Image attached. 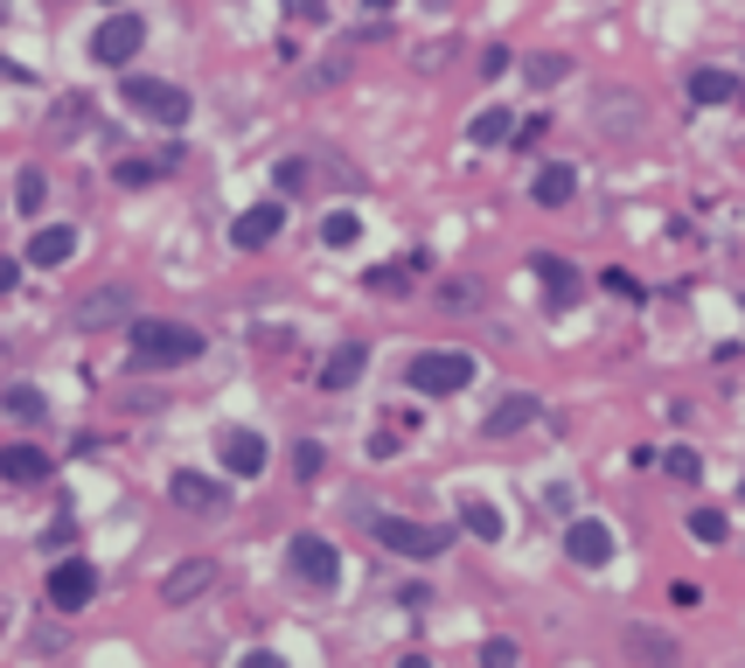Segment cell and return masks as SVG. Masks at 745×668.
Here are the masks:
<instances>
[{
    "label": "cell",
    "instance_id": "cell-1",
    "mask_svg": "<svg viewBox=\"0 0 745 668\" xmlns=\"http://www.w3.org/2000/svg\"><path fill=\"white\" fill-rule=\"evenodd\" d=\"M202 348L210 342H202V327H189V321H133V334H125L133 370H182Z\"/></svg>",
    "mask_w": 745,
    "mask_h": 668
},
{
    "label": "cell",
    "instance_id": "cell-2",
    "mask_svg": "<svg viewBox=\"0 0 745 668\" xmlns=\"http://www.w3.org/2000/svg\"><path fill=\"white\" fill-rule=\"evenodd\" d=\"M411 391L419 397H460L474 383V355H460V348H425V355H411Z\"/></svg>",
    "mask_w": 745,
    "mask_h": 668
},
{
    "label": "cell",
    "instance_id": "cell-3",
    "mask_svg": "<svg viewBox=\"0 0 745 668\" xmlns=\"http://www.w3.org/2000/svg\"><path fill=\"white\" fill-rule=\"evenodd\" d=\"M119 98H125V112H140V119H153V125H182V119H189V91L168 84V77H125Z\"/></svg>",
    "mask_w": 745,
    "mask_h": 668
},
{
    "label": "cell",
    "instance_id": "cell-4",
    "mask_svg": "<svg viewBox=\"0 0 745 668\" xmlns=\"http://www.w3.org/2000/svg\"><path fill=\"white\" fill-rule=\"evenodd\" d=\"M370 529H376V544L391 550V557H411V564L446 557V544H453V536H446L440 523H411V516H376Z\"/></svg>",
    "mask_w": 745,
    "mask_h": 668
},
{
    "label": "cell",
    "instance_id": "cell-5",
    "mask_svg": "<svg viewBox=\"0 0 745 668\" xmlns=\"http://www.w3.org/2000/svg\"><path fill=\"white\" fill-rule=\"evenodd\" d=\"M286 564H293L300 585H314V593H335V585H342V550L328 544V536H314V529H300L286 544Z\"/></svg>",
    "mask_w": 745,
    "mask_h": 668
},
{
    "label": "cell",
    "instance_id": "cell-6",
    "mask_svg": "<svg viewBox=\"0 0 745 668\" xmlns=\"http://www.w3.org/2000/svg\"><path fill=\"white\" fill-rule=\"evenodd\" d=\"M593 125L606 140H634L641 125H648V98L627 91V84H606V91H593Z\"/></svg>",
    "mask_w": 745,
    "mask_h": 668
},
{
    "label": "cell",
    "instance_id": "cell-7",
    "mask_svg": "<svg viewBox=\"0 0 745 668\" xmlns=\"http://www.w3.org/2000/svg\"><path fill=\"white\" fill-rule=\"evenodd\" d=\"M70 321L84 327V334H105V327H133V286H119V279H112V286H91L84 300L70 306Z\"/></svg>",
    "mask_w": 745,
    "mask_h": 668
},
{
    "label": "cell",
    "instance_id": "cell-8",
    "mask_svg": "<svg viewBox=\"0 0 745 668\" xmlns=\"http://www.w3.org/2000/svg\"><path fill=\"white\" fill-rule=\"evenodd\" d=\"M168 502L189 508V516H223V508H230V487L210 480V474H195V467H182V474H168Z\"/></svg>",
    "mask_w": 745,
    "mask_h": 668
},
{
    "label": "cell",
    "instance_id": "cell-9",
    "mask_svg": "<svg viewBox=\"0 0 745 668\" xmlns=\"http://www.w3.org/2000/svg\"><path fill=\"white\" fill-rule=\"evenodd\" d=\"M140 42H147V21L140 14H112V21H98V36H91V63H133Z\"/></svg>",
    "mask_w": 745,
    "mask_h": 668
},
{
    "label": "cell",
    "instance_id": "cell-10",
    "mask_svg": "<svg viewBox=\"0 0 745 668\" xmlns=\"http://www.w3.org/2000/svg\"><path fill=\"white\" fill-rule=\"evenodd\" d=\"M91 599H98V571L84 557H63L57 571H49V606H57V613H84Z\"/></svg>",
    "mask_w": 745,
    "mask_h": 668
},
{
    "label": "cell",
    "instance_id": "cell-11",
    "mask_svg": "<svg viewBox=\"0 0 745 668\" xmlns=\"http://www.w3.org/2000/svg\"><path fill=\"white\" fill-rule=\"evenodd\" d=\"M564 557H572L578 571H600V564H613V529L600 516H578L572 529H564Z\"/></svg>",
    "mask_w": 745,
    "mask_h": 668
},
{
    "label": "cell",
    "instance_id": "cell-12",
    "mask_svg": "<svg viewBox=\"0 0 745 668\" xmlns=\"http://www.w3.org/2000/svg\"><path fill=\"white\" fill-rule=\"evenodd\" d=\"M210 585H217V557H182V564L161 578V599H168V606H195Z\"/></svg>",
    "mask_w": 745,
    "mask_h": 668
},
{
    "label": "cell",
    "instance_id": "cell-13",
    "mask_svg": "<svg viewBox=\"0 0 745 668\" xmlns=\"http://www.w3.org/2000/svg\"><path fill=\"white\" fill-rule=\"evenodd\" d=\"M279 230H286V202H259V210L238 216V230H230V237H238V251H265Z\"/></svg>",
    "mask_w": 745,
    "mask_h": 668
},
{
    "label": "cell",
    "instance_id": "cell-14",
    "mask_svg": "<svg viewBox=\"0 0 745 668\" xmlns=\"http://www.w3.org/2000/svg\"><path fill=\"white\" fill-rule=\"evenodd\" d=\"M70 259H77V230H70V223H42L36 237H29V265L57 272V265H70Z\"/></svg>",
    "mask_w": 745,
    "mask_h": 668
},
{
    "label": "cell",
    "instance_id": "cell-15",
    "mask_svg": "<svg viewBox=\"0 0 745 668\" xmlns=\"http://www.w3.org/2000/svg\"><path fill=\"white\" fill-rule=\"evenodd\" d=\"M223 467L238 474V480L265 474V439H259V432H244V425H230V432H223Z\"/></svg>",
    "mask_w": 745,
    "mask_h": 668
},
{
    "label": "cell",
    "instance_id": "cell-16",
    "mask_svg": "<svg viewBox=\"0 0 745 668\" xmlns=\"http://www.w3.org/2000/svg\"><path fill=\"white\" fill-rule=\"evenodd\" d=\"M49 459L42 446H0V480H14V487H36V480H49Z\"/></svg>",
    "mask_w": 745,
    "mask_h": 668
},
{
    "label": "cell",
    "instance_id": "cell-17",
    "mask_svg": "<svg viewBox=\"0 0 745 668\" xmlns=\"http://www.w3.org/2000/svg\"><path fill=\"white\" fill-rule=\"evenodd\" d=\"M530 418H536V397H530V391H509V397L481 418V432H487V439H509V432H523Z\"/></svg>",
    "mask_w": 745,
    "mask_h": 668
},
{
    "label": "cell",
    "instance_id": "cell-18",
    "mask_svg": "<svg viewBox=\"0 0 745 668\" xmlns=\"http://www.w3.org/2000/svg\"><path fill=\"white\" fill-rule=\"evenodd\" d=\"M530 195H536V210H564V202H572L578 195V174L572 168H536V182H530Z\"/></svg>",
    "mask_w": 745,
    "mask_h": 668
},
{
    "label": "cell",
    "instance_id": "cell-19",
    "mask_svg": "<svg viewBox=\"0 0 745 668\" xmlns=\"http://www.w3.org/2000/svg\"><path fill=\"white\" fill-rule=\"evenodd\" d=\"M467 140H474V146H502V140H516V112H509V105H481V112L467 119Z\"/></svg>",
    "mask_w": 745,
    "mask_h": 668
},
{
    "label": "cell",
    "instance_id": "cell-20",
    "mask_svg": "<svg viewBox=\"0 0 745 668\" xmlns=\"http://www.w3.org/2000/svg\"><path fill=\"white\" fill-rule=\"evenodd\" d=\"M363 363H370V348H363V342H342L335 355H328L321 383H328V391H355V376H363Z\"/></svg>",
    "mask_w": 745,
    "mask_h": 668
},
{
    "label": "cell",
    "instance_id": "cell-21",
    "mask_svg": "<svg viewBox=\"0 0 745 668\" xmlns=\"http://www.w3.org/2000/svg\"><path fill=\"white\" fill-rule=\"evenodd\" d=\"M460 523H467V536H481V544H502V529H509V523H502V508H495V502H481V495H474V502H460Z\"/></svg>",
    "mask_w": 745,
    "mask_h": 668
},
{
    "label": "cell",
    "instance_id": "cell-22",
    "mask_svg": "<svg viewBox=\"0 0 745 668\" xmlns=\"http://www.w3.org/2000/svg\"><path fill=\"white\" fill-rule=\"evenodd\" d=\"M321 244L328 251H355V244H363V216H355V210H328L321 216Z\"/></svg>",
    "mask_w": 745,
    "mask_h": 668
},
{
    "label": "cell",
    "instance_id": "cell-23",
    "mask_svg": "<svg viewBox=\"0 0 745 668\" xmlns=\"http://www.w3.org/2000/svg\"><path fill=\"white\" fill-rule=\"evenodd\" d=\"M536 279L551 286V306H572L578 300V272L564 265V259H536Z\"/></svg>",
    "mask_w": 745,
    "mask_h": 668
},
{
    "label": "cell",
    "instance_id": "cell-24",
    "mask_svg": "<svg viewBox=\"0 0 745 668\" xmlns=\"http://www.w3.org/2000/svg\"><path fill=\"white\" fill-rule=\"evenodd\" d=\"M523 77H530V91H551V84H564V77H572V57L544 49V57H530V63H523Z\"/></svg>",
    "mask_w": 745,
    "mask_h": 668
},
{
    "label": "cell",
    "instance_id": "cell-25",
    "mask_svg": "<svg viewBox=\"0 0 745 668\" xmlns=\"http://www.w3.org/2000/svg\"><path fill=\"white\" fill-rule=\"evenodd\" d=\"M738 84H732V70H689V98L697 105H725Z\"/></svg>",
    "mask_w": 745,
    "mask_h": 668
},
{
    "label": "cell",
    "instance_id": "cell-26",
    "mask_svg": "<svg viewBox=\"0 0 745 668\" xmlns=\"http://www.w3.org/2000/svg\"><path fill=\"white\" fill-rule=\"evenodd\" d=\"M42 202H49L42 168H21V174H14V210H21V216H42Z\"/></svg>",
    "mask_w": 745,
    "mask_h": 668
},
{
    "label": "cell",
    "instance_id": "cell-27",
    "mask_svg": "<svg viewBox=\"0 0 745 668\" xmlns=\"http://www.w3.org/2000/svg\"><path fill=\"white\" fill-rule=\"evenodd\" d=\"M84 125H91V98H63L57 119H49V133H57V140H77Z\"/></svg>",
    "mask_w": 745,
    "mask_h": 668
},
{
    "label": "cell",
    "instance_id": "cell-28",
    "mask_svg": "<svg viewBox=\"0 0 745 668\" xmlns=\"http://www.w3.org/2000/svg\"><path fill=\"white\" fill-rule=\"evenodd\" d=\"M0 404H8V418H21V425H42V391H36V383H14V391L8 397H0Z\"/></svg>",
    "mask_w": 745,
    "mask_h": 668
},
{
    "label": "cell",
    "instance_id": "cell-29",
    "mask_svg": "<svg viewBox=\"0 0 745 668\" xmlns=\"http://www.w3.org/2000/svg\"><path fill=\"white\" fill-rule=\"evenodd\" d=\"M689 536H697V544H725V536H732L725 508H689Z\"/></svg>",
    "mask_w": 745,
    "mask_h": 668
},
{
    "label": "cell",
    "instance_id": "cell-30",
    "mask_svg": "<svg viewBox=\"0 0 745 668\" xmlns=\"http://www.w3.org/2000/svg\"><path fill=\"white\" fill-rule=\"evenodd\" d=\"M627 648H634L641 661H676V640H670V634H648V627H634Z\"/></svg>",
    "mask_w": 745,
    "mask_h": 668
},
{
    "label": "cell",
    "instance_id": "cell-31",
    "mask_svg": "<svg viewBox=\"0 0 745 668\" xmlns=\"http://www.w3.org/2000/svg\"><path fill=\"white\" fill-rule=\"evenodd\" d=\"M153 174H161V161H140V153H125V161L112 168V182H119V189H147Z\"/></svg>",
    "mask_w": 745,
    "mask_h": 668
},
{
    "label": "cell",
    "instance_id": "cell-32",
    "mask_svg": "<svg viewBox=\"0 0 745 668\" xmlns=\"http://www.w3.org/2000/svg\"><path fill=\"white\" fill-rule=\"evenodd\" d=\"M440 306H453V314H474V306H481V286H474V279H446V286H440Z\"/></svg>",
    "mask_w": 745,
    "mask_h": 668
},
{
    "label": "cell",
    "instance_id": "cell-33",
    "mask_svg": "<svg viewBox=\"0 0 745 668\" xmlns=\"http://www.w3.org/2000/svg\"><path fill=\"white\" fill-rule=\"evenodd\" d=\"M404 279H411V265H376L363 286H370V293H404Z\"/></svg>",
    "mask_w": 745,
    "mask_h": 668
},
{
    "label": "cell",
    "instance_id": "cell-34",
    "mask_svg": "<svg viewBox=\"0 0 745 668\" xmlns=\"http://www.w3.org/2000/svg\"><path fill=\"white\" fill-rule=\"evenodd\" d=\"M481 668H516V640H481Z\"/></svg>",
    "mask_w": 745,
    "mask_h": 668
},
{
    "label": "cell",
    "instance_id": "cell-35",
    "mask_svg": "<svg viewBox=\"0 0 745 668\" xmlns=\"http://www.w3.org/2000/svg\"><path fill=\"white\" fill-rule=\"evenodd\" d=\"M306 182H314V168H306V161H279V189H286V195H300Z\"/></svg>",
    "mask_w": 745,
    "mask_h": 668
},
{
    "label": "cell",
    "instance_id": "cell-36",
    "mask_svg": "<svg viewBox=\"0 0 745 668\" xmlns=\"http://www.w3.org/2000/svg\"><path fill=\"white\" fill-rule=\"evenodd\" d=\"M670 474H676V480H697V474H704V459L689 453V446H670Z\"/></svg>",
    "mask_w": 745,
    "mask_h": 668
},
{
    "label": "cell",
    "instance_id": "cell-37",
    "mask_svg": "<svg viewBox=\"0 0 745 668\" xmlns=\"http://www.w3.org/2000/svg\"><path fill=\"white\" fill-rule=\"evenodd\" d=\"M286 14H293V21H306V29H314V21H328V0H286Z\"/></svg>",
    "mask_w": 745,
    "mask_h": 668
},
{
    "label": "cell",
    "instance_id": "cell-38",
    "mask_svg": "<svg viewBox=\"0 0 745 668\" xmlns=\"http://www.w3.org/2000/svg\"><path fill=\"white\" fill-rule=\"evenodd\" d=\"M293 467H300V480H314V474H321V446H314V439L293 446Z\"/></svg>",
    "mask_w": 745,
    "mask_h": 668
},
{
    "label": "cell",
    "instance_id": "cell-39",
    "mask_svg": "<svg viewBox=\"0 0 745 668\" xmlns=\"http://www.w3.org/2000/svg\"><path fill=\"white\" fill-rule=\"evenodd\" d=\"M342 77H349V63H342V57H328V63H321L314 77H306V84H314V91H321V84H342Z\"/></svg>",
    "mask_w": 745,
    "mask_h": 668
},
{
    "label": "cell",
    "instance_id": "cell-40",
    "mask_svg": "<svg viewBox=\"0 0 745 668\" xmlns=\"http://www.w3.org/2000/svg\"><path fill=\"white\" fill-rule=\"evenodd\" d=\"M600 286H606V293H621V300H641V286H634V272H606Z\"/></svg>",
    "mask_w": 745,
    "mask_h": 668
},
{
    "label": "cell",
    "instance_id": "cell-41",
    "mask_svg": "<svg viewBox=\"0 0 745 668\" xmlns=\"http://www.w3.org/2000/svg\"><path fill=\"white\" fill-rule=\"evenodd\" d=\"M238 668H286V661H279V655H272V648H251V655H244V661H238Z\"/></svg>",
    "mask_w": 745,
    "mask_h": 668
},
{
    "label": "cell",
    "instance_id": "cell-42",
    "mask_svg": "<svg viewBox=\"0 0 745 668\" xmlns=\"http://www.w3.org/2000/svg\"><path fill=\"white\" fill-rule=\"evenodd\" d=\"M14 279H21V265H14V259H0V293H14Z\"/></svg>",
    "mask_w": 745,
    "mask_h": 668
},
{
    "label": "cell",
    "instance_id": "cell-43",
    "mask_svg": "<svg viewBox=\"0 0 745 668\" xmlns=\"http://www.w3.org/2000/svg\"><path fill=\"white\" fill-rule=\"evenodd\" d=\"M397 668H432V661H425V655H404V661H397Z\"/></svg>",
    "mask_w": 745,
    "mask_h": 668
},
{
    "label": "cell",
    "instance_id": "cell-44",
    "mask_svg": "<svg viewBox=\"0 0 745 668\" xmlns=\"http://www.w3.org/2000/svg\"><path fill=\"white\" fill-rule=\"evenodd\" d=\"M112 8H119V0H112Z\"/></svg>",
    "mask_w": 745,
    "mask_h": 668
}]
</instances>
